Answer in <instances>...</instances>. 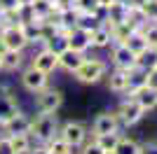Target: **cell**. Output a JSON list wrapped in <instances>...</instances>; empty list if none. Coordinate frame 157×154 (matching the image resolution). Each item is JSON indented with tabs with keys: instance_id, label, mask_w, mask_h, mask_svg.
Listing matches in <instances>:
<instances>
[{
	"instance_id": "cell-1",
	"label": "cell",
	"mask_w": 157,
	"mask_h": 154,
	"mask_svg": "<svg viewBox=\"0 0 157 154\" xmlns=\"http://www.w3.org/2000/svg\"><path fill=\"white\" fill-rule=\"evenodd\" d=\"M31 138L40 140L45 145L47 140H52L54 135L59 133V126H56V117L54 115H47V112H40L35 119H31Z\"/></svg>"
},
{
	"instance_id": "cell-2",
	"label": "cell",
	"mask_w": 157,
	"mask_h": 154,
	"mask_svg": "<svg viewBox=\"0 0 157 154\" xmlns=\"http://www.w3.org/2000/svg\"><path fill=\"white\" fill-rule=\"evenodd\" d=\"M105 72H108V65H105L101 58H85L73 75L82 84H94V82H98V79H103Z\"/></svg>"
},
{
	"instance_id": "cell-3",
	"label": "cell",
	"mask_w": 157,
	"mask_h": 154,
	"mask_svg": "<svg viewBox=\"0 0 157 154\" xmlns=\"http://www.w3.org/2000/svg\"><path fill=\"white\" fill-rule=\"evenodd\" d=\"M0 40H2V45H5L7 49L24 51L28 47V40H26V35H24V31H21V24H17V26H2V31H0Z\"/></svg>"
},
{
	"instance_id": "cell-4",
	"label": "cell",
	"mask_w": 157,
	"mask_h": 154,
	"mask_svg": "<svg viewBox=\"0 0 157 154\" xmlns=\"http://www.w3.org/2000/svg\"><path fill=\"white\" fill-rule=\"evenodd\" d=\"M59 138H63V140L75 149V147H82V145H85L87 131H85V126L78 124V122H66L63 126L59 128Z\"/></svg>"
},
{
	"instance_id": "cell-5",
	"label": "cell",
	"mask_w": 157,
	"mask_h": 154,
	"mask_svg": "<svg viewBox=\"0 0 157 154\" xmlns=\"http://www.w3.org/2000/svg\"><path fill=\"white\" fill-rule=\"evenodd\" d=\"M63 96H61L59 89H42L38 91V112H47V115H54L56 110L61 108Z\"/></svg>"
},
{
	"instance_id": "cell-6",
	"label": "cell",
	"mask_w": 157,
	"mask_h": 154,
	"mask_svg": "<svg viewBox=\"0 0 157 154\" xmlns=\"http://www.w3.org/2000/svg\"><path fill=\"white\" fill-rule=\"evenodd\" d=\"M145 115V110L138 105L134 98H127V101H122V105H120L117 110V119L124 126H134L136 122H141V117Z\"/></svg>"
},
{
	"instance_id": "cell-7",
	"label": "cell",
	"mask_w": 157,
	"mask_h": 154,
	"mask_svg": "<svg viewBox=\"0 0 157 154\" xmlns=\"http://www.w3.org/2000/svg\"><path fill=\"white\" fill-rule=\"evenodd\" d=\"M21 84H24V89L31 91V94H38L47 86V72L38 70V68H26V70L21 72Z\"/></svg>"
},
{
	"instance_id": "cell-8",
	"label": "cell",
	"mask_w": 157,
	"mask_h": 154,
	"mask_svg": "<svg viewBox=\"0 0 157 154\" xmlns=\"http://www.w3.org/2000/svg\"><path fill=\"white\" fill-rule=\"evenodd\" d=\"M31 65L49 75V72H54L56 68H59V54H54V51H49L47 47H42V49L33 56V63Z\"/></svg>"
},
{
	"instance_id": "cell-9",
	"label": "cell",
	"mask_w": 157,
	"mask_h": 154,
	"mask_svg": "<svg viewBox=\"0 0 157 154\" xmlns=\"http://www.w3.org/2000/svg\"><path fill=\"white\" fill-rule=\"evenodd\" d=\"M113 63H115V68L131 70V68H136V54L127 45H115V49H113Z\"/></svg>"
},
{
	"instance_id": "cell-10",
	"label": "cell",
	"mask_w": 157,
	"mask_h": 154,
	"mask_svg": "<svg viewBox=\"0 0 157 154\" xmlns=\"http://www.w3.org/2000/svg\"><path fill=\"white\" fill-rule=\"evenodd\" d=\"M103 12H105V21H103V24L108 26V28H113V26L127 21V16H129V7H127V2H115V0H113Z\"/></svg>"
},
{
	"instance_id": "cell-11",
	"label": "cell",
	"mask_w": 157,
	"mask_h": 154,
	"mask_svg": "<svg viewBox=\"0 0 157 154\" xmlns=\"http://www.w3.org/2000/svg\"><path fill=\"white\" fill-rule=\"evenodd\" d=\"M2 131H5V135H17V133H28L31 131V117H26L24 112H17V115L12 117V119H7L5 124H2Z\"/></svg>"
},
{
	"instance_id": "cell-12",
	"label": "cell",
	"mask_w": 157,
	"mask_h": 154,
	"mask_svg": "<svg viewBox=\"0 0 157 154\" xmlns=\"http://www.w3.org/2000/svg\"><path fill=\"white\" fill-rule=\"evenodd\" d=\"M120 126V119H117V112H103V115H98L94 119V135H101V133H113V131H117Z\"/></svg>"
},
{
	"instance_id": "cell-13",
	"label": "cell",
	"mask_w": 157,
	"mask_h": 154,
	"mask_svg": "<svg viewBox=\"0 0 157 154\" xmlns=\"http://www.w3.org/2000/svg\"><path fill=\"white\" fill-rule=\"evenodd\" d=\"M85 58H87V56L82 54V51H75V49H71V47H68V49H63V51L59 54V68H63V70H68V72H75Z\"/></svg>"
},
{
	"instance_id": "cell-14",
	"label": "cell",
	"mask_w": 157,
	"mask_h": 154,
	"mask_svg": "<svg viewBox=\"0 0 157 154\" xmlns=\"http://www.w3.org/2000/svg\"><path fill=\"white\" fill-rule=\"evenodd\" d=\"M68 47L75 51H82L85 54L89 47H92V42H89V33L82 31V28H75L73 26L71 31H68Z\"/></svg>"
},
{
	"instance_id": "cell-15",
	"label": "cell",
	"mask_w": 157,
	"mask_h": 154,
	"mask_svg": "<svg viewBox=\"0 0 157 154\" xmlns=\"http://www.w3.org/2000/svg\"><path fill=\"white\" fill-rule=\"evenodd\" d=\"M131 98H134V101H136L145 112L157 108V91L150 89V86H141V89H136L134 94H131Z\"/></svg>"
},
{
	"instance_id": "cell-16",
	"label": "cell",
	"mask_w": 157,
	"mask_h": 154,
	"mask_svg": "<svg viewBox=\"0 0 157 154\" xmlns=\"http://www.w3.org/2000/svg\"><path fill=\"white\" fill-rule=\"evenodd\" d=\"M21 63H24V51H19V49H5L0 54V68L2 70L14 72L21 68Z\"/></svg>"
},
{
	"instance_id": "cell-17",
	"label": "cell",
	"mask_w": 157,
	"mask_h": 154,
	"mask_svg": "<svg viewBox=\"0 0 157 154\" xmlns=\"http://www.w3.org/2000/svg\"><path fill=\"white\" fill-rule=\"evenodd\" d=\"M127 84H129V70L115 68L108 77V89L115 91V94H127Z\"/></svg>"
},
{
	"instance_id": "cell-18",
	"label": "cell",
	"mask_w": 157,
	"mask_h": 154,
	"mask_svg": "<svg viewBox=\"0 0 157 154\" xmlns=\"http://www.w3.org/2000/svg\"><path fill=\"white\" fill-rule=\"evenodd\" d=\"M89 42H92V47H96V49H103V47H108V45L113 42V38H110V28H108L105 24H98L96 28L89 33Z\"/></svg>"
},
{
	"instance_id": "cell-19",
	"label": "cell",
	"mask_w": 157,
	"mask_h": 154,
	"mask_svg": "<svg viewBox=\"0 0 157 154\" xmlns=\"http://www.w3.org/2000/svg\"><path fill=\"white\" fill-rule=\"evenodd\" d=\"M17 112H19V105H17V98L14 96L0 98V126H2L7 119H12Z\"/></svg>"
},
{
	"instance_id": "cell-20",
	"label": "cell",
	"mask_w": 157,
	"mask_h": 154,
	"mask_svg": "<svg viewBox=\"0 0 157 154\" xmlns=\"http://www.w3.org/2000/svg\"><path fill=\"white\" fill-rule=\"evenodd\" d=\"M42 21L40 19H33V21H26V24H21V31H24V35H26L28 45L31 42H42Z\"/></svg>"
},
{
	"instance_id": "cell-21",
	"label": "cell",
	"mask_w": 157,
	"mask_h": 154,
	"mask_svg": "<svg viewBox=\"0 0 157 154\" xmlns=\"http://www.w3.org/2000/svg\"><path fill=\"white\" fill-rule=\"evenodd\" d=\"M122 45H127L129 47L131 51H134V54H136V56H141V54H143L145 49H150V47H148V42H145V38H143V33L141 31H134L129 35V38L124 40V42H122Z\"/></svg>"
},
{
	"instance_id": "cell-22",
	"label": "cell",
	"mask_w": 157,
	"mask_h": 154,
	"mask_svg": "<svg viewBox=\"0 0 157 154\" xmlns=\"http://www.w3.org/2000/svg\"><path fill=\"white\" fill-rule=\"evenodd\" d=\"M7 138H10V145H12L14 154H26L33 147L31 133H17V135H7Z\"/></svg>"
},
{
	"instance_id": "cell-23",
	"label": "cell",
	"mask_w": 157,
	"mask_h": 154,
	"mask_svg": "<svg viewBox=\"0 0 157 154\" xmlns=\"http://www.w3.org/2000/svg\"><path fill=\"white\" fill-rule=\"evenodd\" d=\"M145 72L148 70H143V68H131L129 70V84H127V94H134L136 89H141V86H145Z\"/></svg>"
},
{
	"instance_id": "cell-24",
	"label": "cell",
	"mask_w": 157,
	"mask_h": 154,
	"mask_svg": "<svg viewBox=\"0 0 157 154\" xmlns=\"http://www.w3.org/2000/svg\"><path fill=\"white\" fill-rule=\"evenodd\" d=\"M73 9L78 14H103L101 5H98V0H73Z\"/></svg>"
},
{
	"instance_id": "cell-25",
	"label": "cell",
	"mask_w": 157,
	"mask_h": 154,
	"mask_svg": "<svg viewBox=\"0 0 157 154\" xmlns=\"http://www.w3.org/2000/svg\"><path fill=\"white\" fill-rule=\"evenodd\" d=\"M94 140H96V145L103 149V152H113L115 145H117V140H120V133L117 131H113V133H101V135H94Z\"/></svg>"
},
{
	"instance_id": "cell-26",
	"label": "cell",
	"mask_w": 157,
	"mask_h": 154,
	"mask_svg": "<svg viewBox=\"0 0 157 154\" xmlns=\"http://www.w3.org/2000/svg\"><path fill=\"white\" fill-rule=\"evenodd\" d=\"M113 152H115V154H141V152H143V147H141L136 140H129V138H120Z\"/></svg>"
},
{
	"instance_id": "cell-27",
	"label": "cell",
	"mask_w": 157,
	"mask_h": 154,
	"mask_svg": "<svg viewBox=\"0 0 157 154\" xmlns=\"http://www.w3.org/2000/svg\"><path fill=\"white\" fill-rule=\"evenodd\" d=\"M98 24H103L98 14H78V21H75V28H82V31L92 33Z\"/></svg>"
},
{
	"instance_id": "cell-28",
	"label": "cell",
	"mask_w": 157,
	"mask_h": 154,
	"mask_svg": "<svg viewBox=\"0 0 157 154\" xmlns=\"http://www.w3.org/2000/svg\"><path fill=\"white\" fill-rule=\"evenodd\" d=\"M45 147H47V152H49V154H71L73 152V147L63 140V138H59V135H54L52 140H47Z\"/></svg>"
},
{
	"instance_id": "cell-29",
	"label": "cell",
	"mask_w": 157,
	"mask_h": 154,
	"mask_svg": "<svg viewBox=\"0 0 157 154\" xmlns=\"http://www.w3.org/2000/svg\"><path fill=\"white\" fill-rule=\"evenodd\" d=\"M31 7H33V14H35L40 21H42V19H49V16L56 12L54 5H52V2H47V0H33Z\"/></svg>"
},
{
	"instance_id": "cell-30",
	"label": "cell",
	"mask_w": 157,
	"mask_h": 154,
	"mask_svg": "<svg viewBox=\"0 0 157 154\" xmlns=\"http://www.w3.org/2000/svg\"><path fill=\"white\" fill-rule=\"evenodd\" d=\"M138 9H141V14L145 16V21L157 24V0H145V2L138 7Z\"/></svg>"
},
{
	"instance_id": "cell-31",
	"label": "cell",
	"mask_w": 157,
	"mask_h": 154,
	"mask_svg": "<svg viewBox=\"0 0 157 154\" xmlns=\"http://www.w3.org/2000/svg\"><path fill=\"white\" fill-rule=\"evenodd\" d=\"M143 38H145V42H148V47H157V24H145L143 26Z\"/></svg>"
},
{
	"instance_id": "cell-32",
	"label": "cell",
	"mask_w": 157,
	"mask_h": 154,
	"mask_svg": "<svg viewBox=\"0 0 157 154\" xmlns=\"http://www.w3.org/2000/svg\"><path fill=\"white\" fill-rule=\"evenodd\" d=\"M145 86H150V89L157 91V68H150V70L145 72Z\"/></svg>"
},
{
	"instance_id": "cell-33",
	"label": "cell",
	"mask_w": 157,
	"mask_h": 154,
	"mask_svg": "<svg viewBox=\"0 0 157 154\" xmlns=\"http://www.w3.org/2000/svg\"><path fill=\"white\" fill-rule=\"evenodd\" d=\"M80 154H103V149L96 145V140H92V142H87L85 147H82V152Z\"/></svg>"
},
{
	"instance_id": "cell-34",
	"label": "cell",
	"mask_w": 157,
	"mask_h": 154,
	"mask_svg": "<svg viewBox=\"0 0 157 154\" xmlns=\"http://www.w3.org/2000/svg\"><path fill=\"white\" fill-rule=\"evenodd\" d=\"M0 154H14V149H12V145H10V138H7V135L0 138Z\"/></svg>"
},
{
	"instance_id": "cell-35",
	"label": "cell",
	"mask_w": 157,
	"mask_h": 154,
	"mask_svg": "<svg viewBox=\"0 0 157 154\" xmlns=\"http://www.w3.org/2000/svg\"><path fill=\"white\" fill-rule=\"evenodd\" d=\"M19 0H0V9H17Z\"/></svg>"
},
{
	"instance_id": "cell-36",
	"label": "cell",
	"mask_w": 157,
	"mask_h": 154,
	"mask_svg": "<svg viewBox=\"0 0 157 154\" xmlns=\"http://www.w3.org/2000/svg\"><path fill=\"white\" fill-rule=\"evenodd\" d=\"M28 154H49V152H47V147H45V145H35V147H31V149H28Z\"/></svg>"
},
{
	"instance_id": "cell-37",
	"label": "cell",
	"mask_w": 157,
	"mask_h": 154,
	"mask_svg": "<svg viewBox=\"0 0 157 154\" xmlns=\"http://www.w3.org/2000/svg\"><path fill=\"white\" fill-rule=\"evenodd\" d=\"M5 96H12V89L7 84H0V98H5Z\"/></svg>"
},
{
	"instance_id": "cell-38",
	"label": "cell",
	"mask_w": 157,
	"mask_h": 154,
	"mask_svg": "<svg viewBox=\"0 0 157 154\" xmlns=\"http://www.w3.org/2000/svg\"><path fill=\"white\" fill-rule=\"evenodd\" d=\"M110 2H113V0H98V5H101V9H105V7L110 5Z\"/></svg>"
},
{
	"instance_id": "cell-39",
	"label": "cell",
	"mask_w": 157,
	"mask_h": 154,
	"mask_svg": "<svg viewBox=\"0 0 157 154\" xmlns=\"http://www.w3.org/2000/svg\"><path fill=\"white\" fill-rule=\"evenodd\" d=\"M19 5H33V0H19Z\"/></svg>"
},
{
	"instance_id": "cell-40",
	"label": "cell",
	"mask_w": 157,
	"mask_h": 154,
	"mask_svg": "<svg viewBox=\"0 0 157 154\" xmlns=\"http://www.w3.org/2000/svg\"><path fill=\"white\" fill-rule=\"evenodd\" d=\"M47 2H52V5H54V2H56V0H47Z\"/></svg>"
},
{
	"instance_id": "cell-41",
	"label": "cell",
	"mask_w": 157,
	"mask_h": 154,
	"mask_svg": "<svg viewBox=\"0 0 157 154\" xmlns=\"http://www.w3.org/2000/svg\"><path fill=\"white\" fill-rule=\"evenodd\" d=\"M103 154H115V152H103Z\"/></svg>"
},
{
	"instance_id": "cell-42",
	"label": "cell",
	"mask_w": 157,
	"mask_h": 154,
	"mask_svg": "<svg viewBox=\"0 0 157 154\" xmlns=\"http://www.w3.org/2000/svg\"><path fill=\"white\" fill-rule=\"evenodd\" d=\"M152 49H155V51H157V47H152Z\"/></svg>"
},
{
	"instance_id": "cell-43",
	"label": "cell",
	"mask_w": 157,
	"mask_h": 154,
	"mask_svg": "<svg viewBox=\"0 0 157 154\" xmlns=\"http://www.w3.org/2000/svg\"><path fill=\"white\" fill-rule=\"evenodd\" d=\"M155 68H157V61H155Z\"/></svg>"
},
{
	"instance_id": "cell-44",
	"label": "cell",
	"mask_w": 157,
	"mask_h": 154,
	"mask_svg": "<svg viewBox=\"0 0 157 154\" xmlns=\"http://www.w3.org/2000/svg\"><path fill=\"white\" fill-rule=\"evenodd\" d=\"M71 154H78V152H71Z\"/></svg>"
},
{
	"instance_id": "cell-45",
	"label": "cell",
	"mask_w": 157,
	"mask_h": 154,
	"mask_svg": "<svg viewBox=\"0 0 157 154\" xmlns=\"http://www.w3.org/2000/svg\"><path fill=\"white\" fill-rule=\"evenodd\" d=\"M0 70H2V68H0Z\"/></svg>"
}]
</instances>
